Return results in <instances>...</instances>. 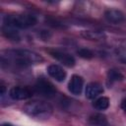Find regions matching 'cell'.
Here are the masks:
<instances>
[{
	"instance_id": "cell-1",
	"label": "cell",
	"mask_w": 126,
	"mask_h": 126,
	"mask_svg": "<svg viewBox=\"0 0 126 126\" xmlns=\"http://www.w3.org/2000/svg\"><path fill=\"white\" fill-rule=\"evenodd\" d=\"M43 59L38 53L28 49H12L6 50L1 55L3 65L26 68L31 65L41 62Z\"/></svg>"
},
{
	"instance_id": "cell-2",
	"label": "cell",
	"mask_w": 126,
	"mask_h": 126,
	"mask_svg": "<svg viewBox=\"0 0 126 126\" xmlns=\"http://www.w3.org/2000/svg\"><path fill=\"white\" fill-rule=\"evenodd\" d=\"M24 111L31 117L37 119H48L52 112V106L43 100H32L24 106Z\"/></svg>"
},
{
	"instance_id": "cell-3",
	"label": "cell",
	"mask_w": 126,
	"mask_h": 126,
	"mask_svg": "<svg viewBox=\"0 0 126 126\" xmlns=\"http://www.w3.org/2000/svg\"><path fill=\"white\" fill-rule=\"evenodd\" d=\"M37 20L33 15H8L4 19V25L15 29H28L36 24Z\"/></svg>"
},
{
	"instance_id": "cell-4",
	"label": "cell",
	"mask_w": 126,
	"mask_h": 126,
	"mask_svg": "<svg viewBox=\"0 0 126 126\" xmlns=\"http://www.w3.org/2000/svg\"><path fill=\"white\" fill-rule=\"evenodd\" d=\"M34 91L41 96H44L47 98L53 97L56 94L55 87L44 78H39L36 81V83L34 85Z\"/></svg>"
},
{
	"instance_id": "cell-5",
	"label": "cell",
	"mask_w": 126,
	"mask_h": 126,
	"mask_svg": "<svg viewBox=\"0 0 126 126\" xmlns=\"http://www.w3.org/2000/svg\"><path fill=\"white\" fill-rule=\"evenodd\" d=\"M32 90L29 87H22V86H15L12 87L9 91V95L11 98L15 100H25L32 95Z\"/></svg>"
},
{
	"instance_id": "cell-6",
	"label": "cell",
	"mask_w": 126,
	"mask_h": 126,
	"mask_svg": "<svg viewBox=\"0 0 126 126\" xmlns=\"http://www.w3.org/2000/svg\"><path fill=\"white\" fill-rule=\"evenodd\" d=\"M50 54L53 58H55L57 61H59L61 64H63L66 67H73L76 64V60L74 56H72L68 52L61 50H52L50 51Z\"/></svg>"
},
{
	"instance_id": "cell-7",
	"label": "cell",
	"mask_w": 126,
	"mask_h": 126,
	"mask_svg": "<svg viewBox=\"0 0 126 126\" xmlns=\"http://www.w3.org/2000/svg\"><path fill=\"white\" fill-rule=\"evenodd\" d=\"M104 17L109 23L114 24V25L122 24L126 21V15L118 9H108V10H106L105 13H104Z\"/></svg>"
},
{
	"instance_id": "cell-8",
	"label": "cell",
	"mask_w": 126,
	"mask_h": 126,
	"mask_svg": "<svg viewBox=\"0 0 126 126\" xmlns=\"http://www.w3.org/2000/svg\"><path fill=\"white\" fill-rule=\"evenodd\" d=\"M84 88V79L79 75H73L68 84V90L75 95L81 94Z\"/></svg>"
},
{
	"instance_id": "cell-9",
	"label": "cell",
	"mask_w": 126,
	"mask_h": 126,
	"mask_svg": "<svg viewBox=\"0 0 126 126\" xmlns=\"http://www.w3.org/2000/svg\"><path fill=\"white\" fill-rule=\"evenodd\" d=\"M47 73L48 75L53 78L54 80H56L57 82H63L65 79H66V76H67V73L66 71L60 66V65H57V64H50L48 67H47Z\"/></svg>"
},
{
	"instance_id": "cell-10",
	"label": "cell",
	"mask_w": 126,
	"mask_h": 126,
	"mask_svg": "<svg viewBox=\"0 0 126 126\" xmlns=\"http://www.w3.org/2000/svg\"><path fill=\"white\" fill-rule=\"evenodd\" d=\"M85 93H86V96L88 98L93 99V98H95L96 96H98L100 94L103 93V88L100 84L93 82V83H90L87 86Z\"/></svg>"
},
{
	"instance_id": "cell-11",
	"label": "cell",
	"mask_w": 126,
	"mask_h": 126,
	"mask_svg": "<svg viewBox=\"0 0 126 126\" xmlns=\"http://www.w3.org/2000/svg\"><path fill=\"white\" fill-rule=\"evenodd\" d=\"M89 123L92 126H109L107 118L101 113H94L89 117Z\"/></svg>"
},
{
	"instance_id": "cell-12",
	"label": "cell",
	"mask_w": 126,
	"mask_h": 126,
	"mask_svg": "<svg viewBox=\"0 0 126 126\" xmlns=\"http://www.w3.org/2000/svg\"><path fill=\"white\" fill-rule=\"evenodd\" d=\"M2 32H3V34L7 38H10L12 40H19L20 39V34H19L18 30L13 28V27H10V26H7V25H3Z\"/></svg>"
},
{
	"instance_id": "cell-13",
	"label": "cell",
	"mask_w": 126,
	"mask_h": 126,
	"mask_svg": "<svg viewBox=\"0 0 126 126\" xmlns=\"http://www.w3.org/2000/svg\"><path fill=\"white\" fill-rule=\"evenodd\" d=\"M81 34L90 40H101L104 38V33L99 31H83Z\"/></svg>"
},
{
	"instance_id": "cell-14",
	"label": "cell",
	"mask_w": 126,
	"mask_h": 126,
	"mask_svg": "<svg viewBox=\"0 0 126 126\" xmlns=\"http://www.w3.org/2000/svg\"><path fill=\"white\" fill-rule=\"evenodd\" d=\"M94 106L97 110H105L109 106V99L106 96H100L96 98L94 102Z\"/></svg>"
},
{
	"instance_id": "cell-15",
	"label": "cell",
	"mask_w": 126,
	"mask_h": 126,
	"mask_svg": "<svg viewBox=\"0 0 126 126\" xmlns=\"http://www.w3.org/2000/svg\"><path fill=\"white\" fill-rule=\"evenodd\" d=\"M107 79L110 83H114V82H118V81H122L124 79V76L122 75V73L119 70L116 69H110L107 72Z\"/></svg>"
},
{
	"instance_id": "cell-16",
	"label": "cell",
	"mask_w": 126,
	"mask_h": 126,
	"mask_svg": "<svg viewBox=\"0 0 126 126\" xmlns=\"http://www.w3.org/2000/svg\"><path fill=\"white\" fill-rule=\"evenodd\" d=\"M77 53L79 54V56H81L83 58H87V59H90L94 56L93 51H91L90 49H87V48H81L77 51Z\"/></svg>"
},
{
	"instance_id": "cell-17",
	"label": "cell",
	"mask_w": 126,
	"mask_h": 126,
	"mask_svg": "<svg viewBox=\"0 0 126 126\" xmlns=\"http://www.w3.org/2000/svg\"><path fill=\"white\" fill-rule=\"evenodd\" d=\"M121 108L126 112V98H124V99L121 101Z\"/></svg>"
},
{
	"instance_id": "cell-18",
	"label": "cell",
	"mask_w": 126,
	"mask_h": 126,
	"mask_svg": "<svg viewBox=\"0 0 126 126\" xmlns=\"http://www.w3.org/2000/svg\"><path fill=\"white\" fill-rule=\"evenodd\" d=\"M2 126H12V125L11 124H3Z\"/></svg>"
}]
</instances>
